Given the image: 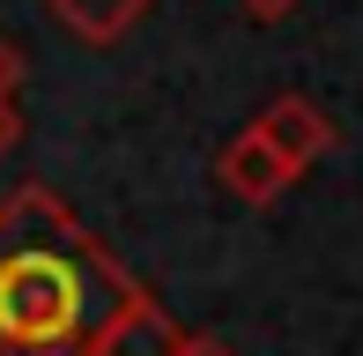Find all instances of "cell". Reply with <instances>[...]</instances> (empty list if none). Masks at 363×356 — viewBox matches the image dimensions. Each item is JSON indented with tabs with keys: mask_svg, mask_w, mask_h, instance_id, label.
Listing matches in <instances>:
<instances>
[{
	"mask_svg": "<svg viewBox=\"0 0 363 356\" xmlns=\"http://www.w3.org/2000/svg\"><path fill=\"white\" fill-rule=\"evenodd\" d=\"M178 356H230L216 334H186V342H178Z\"/></svg>",
	"mask_w": 363,
	"mask_h": 356,
	"instance_id": "9",
	"label": "cell"
},
{
	"mask_svg": "<svg viewBox=\"0 0 363 356\" xmlns=\"http://www.w3.org/2000/svg\"><path fill=\"white\" fill-rule=\"evenodd\" d=\"M134 289L45 186L0 201V356H89V334Z\"/></svg>",
	"mask_w": 363,
	"mask_h": 356,
	"instance_id": "1",
	"label": "cell"
},
{
	"mask_svg": "<svg viewBox=\"0 0 363 356\" xmlns=\"http://www.w3.org/2000/svg\"><path fill=\"white\" fill-rule=\"evenodd\" d=\"M252 134L267 141V149L282 156L289 171H311L326 149H334V119H326V111L311 104V96H274V104L252 119Z\"/></svg>",
	"mask_w": 363,
	"mask_h": 356,
	"instance_id": "3",
	"label": "cell"
},
{
	"mask_svg": "<svg viewBox=\"0 0 363 356\" xmlns=\"http://www.w3.org/2000/svg\"><path fill=\"white\" fill-rule=\"evenodd\" d=\"M0 89H23V60H15L8 38H0Z\"/></svg>",
	"mask_w": 363,
	"mask_h": 356,
	"instance_id": "8",
	"label": "cell"
},
{
	"mask_svg": "<svg viewBox=\"0 0 363 356\" xmlns=\"http://www.w3.org/2000/svg\"><path fill=\"white\" fill-rule=\"evenodd\" d=\"M238 8H245V15H252V23H282V15L296 8V0H238Z\"/></svg>",
	"mask_w": 363,
	"mask_h": 356,
	"instance_id": "7",
	"label": "cell"
},
{
	"mask_svg": "<svg viewBox=\"0 0 363 356\" xmlns=\"http://www.w3.org/2000/svg\"><path fill=\"white\" fill-rule=\"evenodd\" d=\"M15 141H23V96H15V89H0V156H8Z\"/></svg>",
	"mask_w": 363,
	"mask_h": 356,
	"instance_id": "6",
	"label": "cell"
},
{
	"mask_svg": "<svg viewBox=\"0 0 363 356\" xmlns=\"http://www.w3.org/2000/svg\"><path fill=\"white\" fill-rule=\"evenodd\" d=\"M178 342H186V327H178L148 289H134V297L89 334V356H178Z\"/></svg>",
	"mask_w": 363,
	"mask_h": 356,
	"instance_id": "2",
	"label": "cell"
},
{
	"mask_svg": "<svg viewBox=\"0 0 363 356\" xmlns=\"http://www.w3.org/2000/svg\"><path fill=\"white\" fill-rule=\"evenodd\" d=\"M216 171H223V186L238 193L245 208H274V201L289 193V178H296V171L282 164V156H274L267 141L252 134V126H245V134H238V141L223 149V164H216Z\"/></svg>",
	"mask_w": 363,
	"mask_h": 356,
	"instance_id": "4",
	"label": "cell"
},
{
	"mask_svg": "<svg viewBox=\"0 0 363 356\" xmlns=\"http://www.w3.org/2000/svg\"><path fill=\"white\" fill-rule=\"evenodd\" d=\"M45 8H52L82 45H119L126 30H134L148 8H156V0H45Z\"/></svg>",
	"mask_w": 363,
	"mask_h": 356,
	"instance_id": "5",
	"label": "cell"
}]
</instances>
